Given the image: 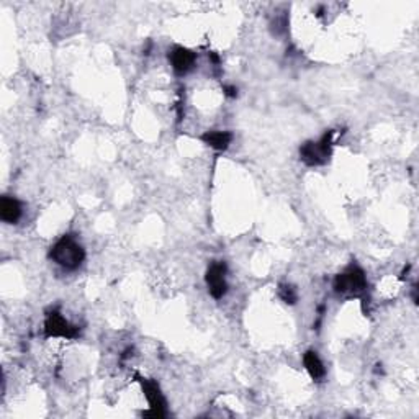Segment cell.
Here are the masks:
<instances>
[{
  "instance_id": "4",
  "label": "cell",
  "mask_w": 419,
  "mask_h": 419,
  "mask_svg": "<svg viewBox=\"0 0 419 419\" xmlns=\"http://www.w3.org/2000/svg\"><path fill=\"white\" fill-rule=\"evenodd\" d=\"M79 328L63 317L58 309L46 314L45 334L46 337H63V339H75L79 336Z\"/></svg>"
},
{
  "instance_id": "12",
  "label": "cell",
  "mask_w": 419,
  "mask_h": 419,
  "mask_svg": "<svg viewBox=\"0 0 419 419\" xmlns=\"http://www.w3.org/2000/svg\"><path fill=\"white\" fill-rule=\"evenodd\" d=\"M225 92H226V95H230V97H236L238 95V89H236V87L226 85L225 87Z\"/></svg>"
},
{
  "instance_id": "11",
  "label": "cell",
  "mask_w": 419,
  "mask_h": 419,
  "mask_svg": "<svg viewBox=\"0 0 419 419\" xmlns=\"http://www.w3.org/2000/svg\"><path fill=\"white\" fill-rule=\"evenodd\" d=\"M279 297H280V300L285 302L287 304H295L298 300V292L293 285L284 284V285L279 287Z\"/></svg>"
},
{
  "instance_id": "9",
  "label": "cell",
  "mask_w": 419,
  "mask_h": 419,
  "mask_svg": "<svg viewBox=\"0 0 419 419\" xmlns=\"http://www.w3.org/2000/svg\"><path fill=\"white\" fill-rule=\"evenodd\" d=\"M303 366H304V368H307V372L309 373V377H312L313 380H321L326 375L324 364L314 351L304 352Z\"/></svg>"
},
{
  "instance_id": "6",
  "label": "cell",
  "mask_w": 419,
  "mask_h": 419,
  "mask_svg": "<svg viewBox=\"0 0 419 419\" xmlns=\"http://www.w3.org/2000/svg\"><path fill=\"white\" fill-rule=\"evenodd\" d=\"M226 272L228 267L225 262H213L206 270L205 280H206V287H208L210 295L220 300L226 295L228 292V282H226Z\"/></svg>"
},
{
  "instance_id": "7",
  "label": "cell",
  "mask_w": 419,
  "mask_h": 419,
  "mask_svg": "<svg viewBox=\"0 0 419 419\" xmlns=\"http://www.w3.org/2000/svg\"><path fill=\"white\" fill-rule=\"evenodd\" d=\"M169 61H171L172 69L176 70L177 74H187L195 68V63H197V56L192 50L184 46H176L169 51Z\"/></svg>"
},
{
  "instance_id": "5",
  "label": "cell",
  "mask_w": 419,
  "mask_h": 419,
  "mask_svg": "<svg viewBox=\"0 0 419 419\" xmlns=\"http://www.w3.org/2000/svg\"><path fill=\"white\" fill-rule=\"evenodd\" d=\"M138 382L143 388V393L148 400L149 405V411L143 413V416H152V418H164L166 416V400L164 395L159 388L154 380L151 378H144V377H138Z\"/></svg>"
},
{
  "instance_id": "3",
  "label": "cell",
  "mask_w": 419,
  "mask_h": 419,
  "mask_svg": "<svg viewBox=\"0 0 419 419\" xmlns=\"http://www.w3.org/2000/svg\"><path fill=\"white\" fill-rule=\"evenodd\" d=\"M366 274H364V270L361 267H357V265H351L349 269L341 272L334 279V290L336 293H339V295L359 297L366 292Z\"/></svg>"
},
{
  "instance_id": "2",
  "label": "cell",
  "mask_w": 419,
  "mask_h": 419,
  "mask_svg": "<svg viewBox=\"0 0 419 419\" xmlns=\"http://www.w3.org/2000/svg\"><path fill=\"white\" fill-rule=\"evenodd\" d=\"M334 132L329 129L317 141H307L300 148V157L307 166H323L329 161L333 154V144H334Z\"/></svg>"
},
{
  "instance_id": "10",
  "label": "cell",
  "mask_w": 419,
  "mask_h": 419,
  "mask_svg": "<svg viewBox=\"0 0 419 419\" xmlns=\"http://www.w3.org/2000/svg\"><path fill=\"white\" fill-rule=\"evenodd\" d=\"M201 139H203V143L208 144L211 149L226 151L230 148L233 141V134L230 132H206L201 136Z\"/></svg>"
},
{
  "instance_id": "8",
  "label": "cell",
  "mask_w": 419,
  "mask_h": 419,
  "mask_svg": "<svg viewBox=\"0 0 419 419\" xmlns=\"http://www.w3.org/2000/svg\"><path fill=\"white\" fill-rule=\"evenodd\" d=\"M21 215H23V210H21V203L17 198L4 197L0 200V218L2 221L15 225L21 218Z\"/></svg>"
},
{
  "instance_id": "1",
  "label": "cell",
  "mask_w": 419,
  "mask_h": 419,
  "mask_svg": "<svg viewBox=\"0 0 419 419\" xmlns=\"http://www.w3.org/2000/svg\"><path fill=\"white\" fill-rule=\"evenodd\" d=\"M50 259L59 267L75 270L85 259V251L74 236H63L50 251Z\"/></svg>"
}]
</instances>
